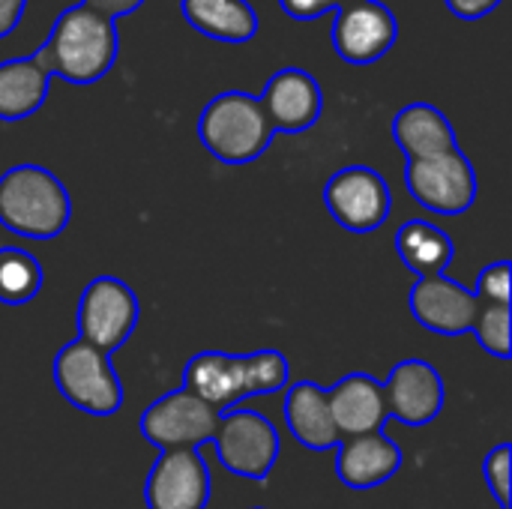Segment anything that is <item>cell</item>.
I'll use <instances>...</instances> for the list:
<instances>
[{
    "label": "cell",
    "mask_w": 512,
    "mask_h": 509,
    "mask_svg": "<svg viewBox=\"0 0 512 509\" xmlns=\"http://www.w3.org/2000/svg\"><path fill=\"white\" fill-rule=\"evenodd\" d=\"M81 3L96 9V12H102V15H108V18H114V21L120 15H132L135 9L144 6V0H81Z\"/></svg>",
    "instance_id": "29"
},
{
    "label": "cell",
    "mask_w": 512,
    "mask_h": 509,
    "mask_svg": "<svg viewBox=\"0 0 512 509\" xmlns=\"http://www.w3.org/2000/svg\"><path fill=\"white\" fill-rule=\"evenodd\" d=\"M330 39L345 63L369 66L396 45L399 21L381 0H354L336 9Z\"/></svg>",
    "instance_id": "11"
},
{
    "label": "cell",
    "mask_w": 512,
    "mask_h": 509,
    "mask_svg": "<svg viewBox=\"0 0 512 509\" xmlns=\"http://www.w3.org/2000/svg\"><path fill=\"white\" fill-rule=\"evenodd\" d=\"M408 306H411V315L417 318V324H423L426 330L441 333V336L471 333V327L480 315V300L474 297V291L447 279L444 273L420 279L408 294Z\"/></svg>",
    "instance_id": "14"
},
{
    "label": "cell",
    "mask_w": 512,
    "mask_h": 509,
    "mask_svg": "<svg viewBox=\"0 0 512 509\" xmlns=\"http://www.w3.org/2000/svg\"><path fill=\"white\" fill-rule=\"evenodd\" d=\"M48 69L36 54L0 63V120L15 123L36 114L48 96Z\"/></svg>",
    "instance_id": "21"
},
{
    "label": "cell",
    "mask_w": 512,
    "mask_h": 509,
    "mask_svg": "<svg viewBox=\"0 0 512 509\" xmlns=\"http://www.w3.org/2000/svg\"><path fill=\"white\" fill-rule=\"evenodd\" d=\"M222 414L189 390H174L156 399L141 414V435L159 450H195L216 438Z\"/></svg>",
    "instance_id": "8"
},
{
    "label": "cell",
    "mask_w": 512,
    "mask_h": 509,
    "mask_svg": "<svg viewBox=\"0 0 512 509\" xmlns=\"http://www.w3.org/2000/svg\"><path fill=\"white\" fill-rule=\"evenodd\" d=\"M288 360L282 351L264 348L255 354H222L201 351L186 363L183 390L195 393L201 402L213 405L219 414L240 399L270 396L288 387Z\"/></svg>",
    "instance_id": "2"
},
{
    "label": "cell",
    "mask_w": 512,
    "mask_h": 509,
    "mask_svg": "<svg viewBox=\"0 0 512 509\" xmlns=\"http://www.w3.org/2000/svg\"><path fill=\"white\" fill-rule=\"evenodd\" d=\"M345 3H354V0H339V6H345Z\"/></svg>",
    "instance_id": "31"
},
{
    "label": "cell",
    "mask_w": 512,
    "mask_h": 509,
    "mask_svg": "<svg viewBox=\"0 0 512 509\" xmlns=\"http://www.w3.org/2000/svg\"><path fill=\"white\" fill-rule=\"evenodd\" d=\"M183 18L216 42L243 45L258 33V12L249 0H180Z\"/></svg>",
    "instance_id": "20"
},
{
    "label": "cell",
    "mask_w": 512,
    "mask_h": 509,
    "mask_svg": "<svg viewBox=\"0 0 512 509\" xmlns=\"http://www.w3.org/2000/svg\"><path fill=\"white\" fill-rule=\"evenodd\" d=\"M117 51V21L84 3H75L57 15L36 57L48 75H57L69 84H93L111 72Z\"/></svg>",
    "instance_id": "1"
},
{
    "label": "cell",
    "mask_w": 512,
    "mask_h": 509,
    "mask_svg": "<svg viewBox=\"0 0 512 509\" xmlns=\"http://www.w3.org/2000/svg\"><path fill=\"white\" fill-rule=\"evenodd\" d=\"M285 423L306 450H333L342 441L330 414L327 390H321L312 381H297L288 387Z\"/></svg>",
    "instance_id": "18"
},
{
    "label": "cell",
    "mask_w": 512,
    "mask_h": 509,
    "mask_svg": "<svg viewBox=\"0 0 512 509\" xmlns=\"http://www.w3.org/2000/svg\"><path fill=\"white\" fill-rule=\"evenodd\" d=\"M393 138L408 159H426L459 147L450 120L429 102L405 105L393 120Z\"/></svg>",
    "instance_id": "19"
},
{
    "label": "cell",
    "mask_w": 512,
    "mask_h": 509,
    "mask_svg": "<svg viewBox=\"0 0 512 509\" xmlns=\"http://www.w3.org/2000/svg\"><path fill=\"white\" fill-rule=\"evenodd\" d=\"M138 318L141 309L135 291L117 276H96L78 300V339L111 354L135 333Z\"/></svg>",
    "instance_id": "6"
},
{
    "label": "cell",
    "mask_w": 512,
    "mask_h": 509,
    "mask_svg": "<svg viewBox=\"0 0 512 509\" xmlns=\"http://www.w3.org/2000/svg\"><path fill=\"white\" fill-rule=\"evenodd\" d=\"M24 6H27V0H0V39L9 36L18 27V21L24 15Z\"/></svg>",
    "instance_id": "30"
},
{
    "label": "cell",
    "mask_w": 512,
    "mask_h": 509,
    "mask_svg": "<svg viewBox=\"0 0 512 509\" xmlns=\"http://www.w3.org/2000/svg\"><path fill=\"white\" fill-rule=\"evenodd\" d=\"M510 462H512L510 444L495 447V450L483 459V477H486V486H489V492L495 495V501H498V507L501 509H510V495H512Z\"/></svg>",
    "instance_id": "25"
},
{
    "label": "cell",
    "mask_w": 512,
    "mask_h": 509,
    "mask_svg": "<svg viewBox=\"0 0 512 509\" xmlns=\"http://www.w3.org/2000/svg\"><path fill=\"white\" fill-rule=\"evenodd\" d=\"M471 333H477L480 345H483L492 357L510 360V306H489V303H480V315H477Z\"/></svg>",
    "instance_id": "24"
},
{
    "label": "cell",
    "mask_w": 512,
    "mask_h": 509,
    "mask_svg": "<svg viewBox=\"0 0 512 509\" xmlns=\"http://www.w3.org/2000/svg\"><path fill=\"white\" fill-rule=\"evenodd\" d=\"M279 6L294 21H315L330 9H339V0H279Z\"/></svg>",
    "instance_id": "27"
},
{
    "label": "cell",
    "mask_w": 512,
    "mask_h": 509,
    "mask_svg": "<svg viewBox=\"0 0 512 509\" xmlns=\"http://www.w3.org/2000/svg\"><path fill=\"white\" fill-rule=\"evenodd\" d=\"M147 509H207L210 468L195 450H162L147 474Z\"/></svg>",
    "instance_id": "12"
},
{
    "label": "cell",
    "mask_w": 512,
    "mask_h": 509,
    "mask_svg": "<svg viewBox=\"0 0 512 509\" xmlns=\"http://www.w3.org/2000/svg\"><path fill=\"white\" fill-rule=\"evenodd\" d=\"M273 126L258 96L225 90L213 96L198 117V138L225 165H246L264 156L273 141Z\"/></svg>",
    "instance_id": "4"
},
{
    "label": "cell",
    "mask_w": 512,
    "mask_h": 509,
    "mask_svg": "<svg viewBox=\"0 0 512 509\" xmlns=\"http://www.w3.org/2000/svg\"><path fill=\"white\" fill-rule=\"evenodd\" d=\"M333 423L339 429V438H357V435H378L387 420L384 405V387L378 378L366 372H351L327 393Z\"/></svg>",
    "instance_id": "16"
},
{
    "label": "cell",
    "mask_w": 512,
    "mask_h": 509,
    "mask_svg": "<svg viewBox=\"0 0 512 509\" xmlns=\"http://www.w3.org/2000/svg\"><path fill=\"white\" fill-rule=\"evenodd\" d=\"M405 183L420 207L441 216H459L477 201V171L459 147L426 159H408Z\"/></svg>",
    "instance_id": "7"
},
{
    "label": "cell",
    "mask_w": 512,
    "mask_h": 509,
    "mask_svg": "<svg viewBox=\"0 0 512 509\" xmlns=\"http://www.w3.org/2000/svg\"><path fill=\"white\" fill-rule=\"evenodd\" d=\"M210 444L216 447L222 468L246 480H267L279 459V432L258 411L222 414V423Z\"/></svg>",
    "instance_id": "9"
},
{
    "label": "cell",
    "mask_w": 512,
    "mask_h": 509,
    "mask_svg": "<svg viewBox=\"0 0 512 509\" xmlns=\"http://www.w3.org/2000/svg\"><path fill=\"white\" fill-rule=\"evenodd\" d=\"M474 297L489 306H510V261H498L477 276Z\"/></svg>",
    "instance_id": "26"
},
{
    "label": "cell",
    "mask_w": 512,
    "mask_h": 509,
    "mask_svg": "<svg viewBox=\"0 0 512 509\" xmlns=\"http://www.w3.org/2000/svg\"><path fill=\"white\" fill-rule=\"evenodd\" d=\"M54 384L60 396L93 417H114L123 405V387L111 366V354L87 345L84 339H72L54 357Z\"/></svg>",
    "instance_id": "5"
},
{
    "label": "cell",
    "mask_w": 512,
    "mask_h": 509,
    "mask_svg": "<svg viewBox=\"0 0 512 509\" xmlns=\"http://www.w3.org/2000/svg\"><path fill=\"white\" fill-rule=\"evenodd\" d=\"M42 291V264L24 249H0V303L24 306Z\"/></svg>",
    "instance_id": "23"
},
{
    "label": "cell",
    "mask_w": 512,
    "mask_h": 509,
    "mask_svg": "<svg viewBox=\"0 0 512 509\" xmlns=\"http://www.w3.org/2000/svg\"><path fill=\"white\" fill-rule=\"evenodd\" d=\"M384 387L387 417L405 426H429L447 402L441 372L426 360H405L399 363Z\"/></svg>",
    "instance_id": "13"
},
{
    "label": "cell",
    "mask_w": 512,
    "mask_h": 509,
    "mask_svg": "<svg viewBox=\"0 0 512 509\" xmlns=\"http://www.w3.org/2000/svg\"><path fill=\"white\" fill-rule=\"evenodd\" d=\"M405 456L387 435H357L339 441L336 474L348 489H375L399 474Z\"/></svg>",
    "instance_id": "17"
},
{
    "label": "cell",
    "mask_w": 512,
    "mask_h": 509,
    "mask_svg": "<svg viewBox=\"0 0 512 509\" xmlns=\"http://www.w3.org/2000/svg\"><path fill=\"white\" fill-rule=\"evenodd\" d=\"M72 201L66 186L42 165H15L0 174V225L30 240L66 231Z\"/></svg>",
    "instance_id": "3"
},
{
    "label": "cell",
    "mask_w": 512,
    "mask_h": 509,
    "mask_svg": "<svg viewBox=\"0 0 512 509\" xmlns=\"http://www.w3.org/2000/svg\"><path fill=\"white\" fill-rule=\"evenodd\" d=\"M396 252L411 273H417L420 279H429V276H441L450 267L456 249L447 231L435 228L432 222L414 219L399 228Z\"/></svg>",
    "instance_id": "22"
},
{
    "label": "cell",
    "mask_w": 512,
    "mask_h": 509,
    "mask_svg": "<svg viewBox=\"0 0 512 509\" xmlns=\"http://www.w3.org/2000/svg\"><path fill=\"white\" fill-rule=\"evenodd\" d=\"M264 105V114L273 126V132H306L318 123L324 111V93L315 75L306 69L288 66L279 69L267 87L264 96H258Z\"/></svg>",
    "instance_id": "15"
},
{
    "label": "cell",
    "mask_w": 512,
    "mask_h": 509,
    "mask_svg": "<svg viewBox=\"0 0 512 509\" xmlns=\"http://www.w3.org/2000/svg\"><path fill=\"white\" fill-rule=\"evenodd\" d=\"M324 204L330 216L354 234L378 231L390 216V186L369 165H348L336 171L324 186Z\"/></svg>",
    "instance_id": "10"
},
{
    "label": "cell",
    "mask_w": 512,
    "mask_h": 509,
    "mask_svg": "<svg viewBox=\"0 0 512 509\" xmlns=\"http://www.w3.org/2000/svg\"><path fill=\"white\" fill-rule=\"evenodd\" d=\"M444 3H447V9H450L456 18H462V21H477V18H486L489 12H495L501 0H444Z\"/></svg>",
    "instance_id": "28"
}]
</instances>
